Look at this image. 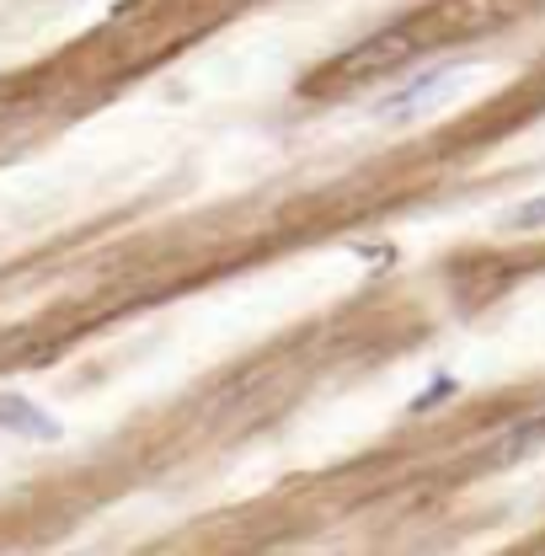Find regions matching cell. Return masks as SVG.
Listing matches in <instances>:
<instances>
[{
    "mask_svg": "<svg viewBox=\"0 0 545 556\" xmlns=\"http://www.w3.org/2000/svg\"><path fill=\"white\" fill-rule=\"evenodd\" d=\"M449 391H455V375H439L428 391H417V396H411V413H428V407H433V402H444Z\"/></svg>",
    "mask_w": 545,
    "mask_h": 556,
    "instance_id": "cell-6",
    "label": "cell"
},
{
    "mask_svg": "<svg viewBox=\"0 0 545 556\" xmlns=\"http://www.w3.org/2000/svg\"><path fill=\"white\" fill-rule=\"evenodd\" d=\"M466 75H471V65H466V60L428 65L422 75L402 80L391 97H380V102H375V118H380V124H411V118H428L439 102H449V97L466 86Z\"/></svg>",
    "mask_w": 545,
    "mask_h": 556,
    "instance_id": "cell-1",
    "label": "cell"
},
{
    "mask_svg": "<svg viewBox=\"0 0 545 556\" xmlns=\"http://www.w3.org/2000/svg\"><path fill=\"white\" fill-rule=\"evenodd\" d=\"M407 49H411V38H369L364 49H353V54L342 60V70H347V80H353L364 65H391V60H402Z\"/></svg>",
    "mask_w": 545,
    "mask_h": 556,
    "instance_id": "cell-3",
    "label": "cell"
},
{
    "mask_svg": "<svg viewBox=\"0 0 545 556\" xmlns=\"http://www.w3.org/2000/svg\"><path fill=\"white\" fill-rule=\"evenodd\" d=\"M0 428L5 433H22V439H43V444H54L65 428H60V417H49L38 402H27V396H16V391H0Z\"/></svg>",
    "mask_w": 545,
    "mask_h": 556,
    "instance_id": "cell-2",
    "label": "cell"
},
{
    "mask_svg": "<svg viewBox=\"0 0 545 556\" xmlns=\"http://www.w3.org/2000/svg\"><path fill=\"white\" fill-rule=\"evenodd\" d=\"M541 444H545V417L541 422H524L519 433H508V439H503V450H497V460H524V455H530V450H541Z\"/></svg>",
    "mask_w": 545,
    "mask_h": 556,
    "instance_id": "cell-4",
    "label": "cell"
},
{
    "mask_svg": "<svg viewBox=\"0 0 545 556\" xmlns=\"http://www.w3.org/2000/svg\"><path fill=\"white\" fill-rule=\"evenodd\" d=\"M541 225H545V193H535V199H524L519 208H508V214H503V230H514V236L541 230Z\"/></svg>",
    "mask_w": 545,
    "mask_h": 556,
    "instance_id": "cell-5",
    "label": "cell"
}]
</instances>
